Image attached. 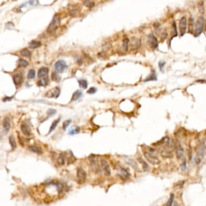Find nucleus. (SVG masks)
<instances>
[{"label": "nucleus", "mask_w": 206, "mask_h": 206, "mask_svg": "<svg viewBox=\"0 0 206 206\" xmlns=\"http://www.w3.org/2000/svg\"><path fill=\"white\" fill-rule=\"evenodd\" d=\"M143 155L146 159L150 163L153 165H158L160 163V160L156 155V150L154 148L146 147L142 150Z\"/></svg>", "instance_id": "obj_1"}, {"label": "nucleus", "mask_w": 206, "mask_h": 206, "mask_svg": "<svg viewBox=\"0 0 206 206\" xmlns=\"http://www.w3.org/2000/svg\"><path fill=\"white\" fill-rule=\"evenodd\" d=\"M205 147L204 145L200 143V144L198 145L197 146V149H196V157H195V163L197 165L200 164L202 160H203L205 156Z\"/></svg>", "instance_id": "obj_2"}, {"label": "nucleus", "mask_w": 206, "mask_h": 206, "mask_svg": "<svg viewBox=\"0 0 206 206\" xmlns=\"http://www.w3.org/2000/svg\"><path fill=\"white\" fill-rule=\"evenodd\" d=\"M60 18L59 15H55L53 17V19L51 22H50V25H48V28H47V31L50 34H54L55 33L56 30L57 29L59 26L60 25Z\"/></svg>", "instance_id": "obj_3"}, {"label": "nucleus", "mask_w": 206, "mask_h": 206, "mask_svg": "<svg viewBox=\"0 0 206 206\" xmlns=\"http://www.w3.org/2000/svg\"><path fill=\"white\" fill-rule=\"evenodd\" d=\"M204 17L201 16L197 19L196 22L195 31H194V36L195 37L199 36L202 33L204 30Z\"/></svg>", "instance_id": "obj_4"}, {"label": "nucleus", "mask_w": 206, "mask_h": 206, "mask_svg": "<svg viewBox=\"0 0 206 206\" xmlns=\"http://www.w3.org/2000/svg\"><path fill=\"white\" fill-rule=\"evenodd\" d=\"M175 152H176L177 157L178 160H183L184 159V150L180 142L178 141H176L175 143Z\"/></svg>", "instance_id": "obj_5"}, {"label": "nucleus", "mask_w": 206, "mask_h": 206, "mask_svg": "<svg viewBox=\"0 0 206 206\" xmlns=\"http://www.w3.org/2000/svg\"><path fill=\"white\" fill-rule=\"evenodd\" d=\"M170 143L169 140L167 142V147L163 148L160 151V154H161V157L164 158H171L173 156V151L169 148L170 146Z\"/></svg>", "instance_id": "obj_6"}, {"label": "nucleus", "mask_w": 206, "mask_h": 206, "mask_svg": "<svg viewBox=\"0 0 206 206\" xmlns=\"http://www.w3.org/2000/svg\"><path fill=\"white\" fill-rule=\"evenodd\" d=\"M148 43L150 48L152 50H155L158 46V42L157 39L153 34L151 33L148 36Z\"/></svg>", "instance_id": "obj_7"}, {"label": "nucleus", "mask_w": 206, "mask_h": 206, "mask_svg": "<svg viewBox=\"0 0 206 206\" xmlns=\"http://www.w3.org/2000/svg\"><path fill=\"white\" fill-rule=\"evenodd\" d=\"M77 181L80 184L84 183L87 179V173L82 168H78L77 169Z\"/></svg>", "instance_id": "obj_8"}, {"label": "nucleus", "mask_w": 206, "mask_h": 206, "mask_svg": "<svg viewBox=\"0 0 206 206\" xmlns=\"http://www.w3.org/2000/svg\"><path fill=\"white\" fill-rule=\"evenodd\" d=\"M67 67V63L64 60H59L55 65V69L57 73H62Z\"/></svg>", "instance_id": "obj_9"}, {"label": "nucleus", "mask_w": 206, "mask_h": 206, "mask_svg": "<svg viewBox=\"0 0 206 206\" xmlns=\"http://www.w3.org/2000/svg\"><path fill=\"white\" fill-rule=\"evenodd\" d=\"M187 28V18L186 16H183L180 20L179 22V29H180V35L183 36L186 33Z\"/></svg>", "instance_id": "obj_10"}, {"label": "nucleus", "mask_w": 206, "mask_h": 206, "mask_svg": "<svg viewBox=\"0 0 206 206\" xmlns=\"http://www.w3.org/2000/svg\"><path fill=\"white\" fill-rule=\"evenodd\" d=\"M101 167H102L103 170H104L105 174L107 176H109L111 174V169L108 162L105 160L102 159L100 161Z\"/></svg>", "instance_id": "obj_11"}, {"label": "nucleus", "mask_w": 206, "mask_h": 206, "mask_svg": "<svg viewBox=\"0 0 206 206\" xmlns=\"http://www.w3.org/2000/svg\"><path fill=\"white\" fill-rule=\"evenodd\" d=\"M60 93V88L58 87H55V89H53L52 90L48 91L47 93V96L49 98H56L59 96Z\"/></svg>", "instance_id": "obj_12"}, {"label": "nucleus", "mask_w": 206, "mask_h": 206, "mask_svg": "<svg viewBox=\"0 0 206 206\" xmlns=\"http://www.w3.org/2000/svg\"><path fill=\"white\" fill-rule=\"evenodd\" d=\"M141 46V40L137 38H132L130 42V47L131 50H137Z\"/></svg>", "instance_id": "obj_13"}, {"label": "nucleus", "mask_w": 206, "mask_h": 206, "mask_svg": "<svg viewBox=\"0 0 206 206\" xmlns=\"http://www.w3.org/2000/svg\"><path fill=\"white\" fill-rule=\"evenodd\" d=\"M21 129L23 131V134L27 136H29L31 134V130L29 126L26 123H23L21 125Z\"/></svg>", "instance_id": "obj_14"}, {"label": "nucleus", "mask_w": 206, "mask_h": 206, "mask_svg": "<svg viewBox=\"0 0 206 206\" xmlns=\"http://www.w3.org/2000/svg\"><path fill=\"white\" fill-rule=\"evenodd\" d=\"M119 175L120 176L123 180H126L129 178L130 177V174L128 171L127 169H126L124 168H120L119 170Z\"/></svg>", "instance_id": "obj_15"}, {"label": "nucleus", "mask_w": 206, "mask_h": 206, "mask_svg": "<svg viewBox=\"0 0 206 206\" xmlns=\"http://www.w3.org/2000/svg\"><path fill=\"white\" fill-rule=\"evenodd\" d=\"M3 126L4 128V131L6 133L9 132L10 128H11V121L8 117L5 118L3 121Z\"/></svg>", "instance_id": "obj_16"}, {"label": "nucleus", "mask_w": 206, "mask_h": 206, "mask_svg": "<svg viewBox=\"0 0 206 206\" xmlns=\"http://www.w3.org/2000/svg\"><path fill=\"white\" fill-rule=\"evenodd\" d=\"M49 72L48 68L46 67H41L38 71V77L39 78H42V77H44L48 74Z\"/></svg>", "instance_id": "obj_17"}, {"label": "nucleus", "mask_w": 206, "mask_h": 206, "mask_svg": "<svg viewBox=\"0 0 206 206\" xmlns=\"http://www.w3.org/2000/svg\"><path fill=\"white\" fill-rule=\"evenodd\" d=\"M13 80L15 85H19L23 82V76L19 74H16L13 77Z\"/></svg>", "instance_id": "obj_18"}, {"label": "nucleus", "mask_w": 206, "mask_h": 206, "mask_svg": "<svg viewBox=\"0 0 206 206\" xmlns=\"http://www.w3.org/2000/svg\"><path fill=\"white\" fill-rule=\"evenodd\" d=\"M194 20L192 17H190L189 19V22H188V25H189V32L191 34L194 33V31H195V29H194Z\"/></svg>", "instance_id": "obj_19"}, {"label": "nucleus", "mask_w": 206, "mask_h": 206, "mask_svg": "<svg viewBox=\"0 0 206 206\" xmlns=\"http://www.w3.org/2000/svg\"><path fill=\"white\" fill-rule=\"evenodd\" d=\"M79 11H80V8L78 6H73L70 8V14L73 16H75L78 14Z\"/></svg>", "instance_id": "obj_20"}, {"label": "nucleus", "mask_w": 206, "mask_h": 206, "mask_svg": "<svg viewBox=\"0 0 206 206\" xmlns=\"http://www.w3.org/2000/svg\"><path fill=\"white\" fill-rule=\"evenodd\" d=\"M157 80V77L156 72L155 71H153L152 73L145 78L144 81L145 82H150V81H155Z\"/></svg>", "instance_id": "obj_21"}, {"label": "nucleus", "mask_w": 206, "mask_h": 206, "mask_svg": "<svg viewBox=\"0 0 206 206\" xmlns=\"http://www.w3.org/2000/svg\"><path fill=\"white\" fill-rule=\"evenodd\" d=\"M138 161L139 162V163H140V164L141 165V166H142V168H143V170L146 171V170H148V169H149V165H148V163H147L143 159V158H141V157L138 158Z\"/></svg>", "instance_id": "obj_22"}, {"label": "nucleus", "mask_w": 206, "mask_h": 206, "mask_svg": "<svg viewBox=\"0 0 206 206\" xmlns=\"http://www.w3.org/2000/svg\"><path fill=\"white\" fill-rule=\"evenodd\" d=\"M82 92L80 90H77L74 93L73 95L72 96V100L73 101H76L79 99L82 96Z\"/></svg>", "instance_id": "obj_23"}, {"label": "nucleus", "mask_w": 206, "mask_h": 206, "mask_svg": "<svg viewBox=\"0 0 206 206\" xmlns=\"http://www.w3.org/2000/svg\"><path fill=\"white\" fill-rule=\"evenodd\" d=\"M80 131V128L77 126H72L69 130V134L70 135H74L79 133Z\"/></svg>", "instance_id": "obj_24"}, {"label": "nucleus", "mask_w": 206, "mask_h": 206, "mask_svg": "<svg viewBox=\"0 0 206 206\" xmlns=\"http://www.w3.org/2000/svg\"><path fill=\"white\" fill-rule=\"evenodd\" d=\"M40 45H41L40 42L36 41V40H32V42H30L29 43V47L32 49L38 48V47H40Z\"/></svg>", "instance_id": "obj_25"}, {"label": "nucleus", "mask_w": 206, "mask_h": 206, "mask_svg": "<svg viewBox=\"0 0 206 206\" xmlns=\"http://www.w3.org/2000/svg\"><path fill=\"white\" fill-rule=\"evenodd\" d=\"M65 156L64 153L60 154L59 156L57 158V163L59 165H64L65 164Z\"/></svg>", "instance_id": "obj_26"}, {"label": "nucleus", "mask_w": 206, "mask_h": 206, "mask_svg": "<svg viewBox=\"0 0 206 206\" xmlns=\"http://www.w3.org/2000/svg\"><path fill=\"white\" fill-rule=\"evenodd\" d=\"M20 54H21L23 55V57H27V58H29V57H31V55H32L31 52H30L29 50H27V49H26V48L22 50L21 51H20Z\"/></svg>", "instance_id": "obj_27"}, {"label": "nucleus", "mask_w": 206, "mask_h": 206, "mask_svg": "<svg viewBox=\"0 0 206 206\" xmlns=\"http://www.w3.org/2000/svg\"><path fill=\"white\" fill-rule=\"evenodd\" d=\"M125 162H127L128 164H129V165H131V166L132 167V168H134V169L138 168L137 164L136 162H135L134 160L131 159V158H126V160Z\"/></svg>", "instance_id": "obj_28"}, {"label": "nucleus", "mask_w": 206, "mask_h": 206, "mask_svg": "<svg viewBox=\"0 0 206 206\" xmlns=\"http://www.w3.org/2000/svg\"><path fill=\"white\" fill-rule=\"evenodd\" d=\"M48 80L47 78H41L38 81V85L39 86H47L48 84Z\"/></svg>", "instance_id": "obj_29"}, {"label": "nucleus", "mask_w": 206, "mask_h": 206, "mask_svg": "<svg viewBox=\"0 0 206 206\" xmlns=\"http://www.w3.org/2000/svg\"><path fill=\"white\" fill-rule=\"evenodd\" d=\"M59 121H60V119H57L55 120V121H53V123H52L51 127H50V130H49L48 134H50V133H52V131H53L55 129L57 125L58 124L59 122Z\"/></svg>", "instance_id": "obj_30"}, {"label": "nucleus", "mask_w": 206, "mask_h": 206, "mask_svg": "<svg viewBox=\"0 0 206 206\" xmlns=\"http://www.w3.org/2000/svg\"><path fill=\"white\" fill-rule=\"evenodd\" d=\"M29 149L31 150L32 151L38 154H41L43 153V150L36 146H30L29 147Z\"/></svg>", "instance_id": "obj_31"}, {"label": "nucleus", "mask_w": 206, "mask_h": 206, "mask_svg": "<svg viewBox=\"0 0 206 206\" xmlns=\"http://www.w3.org/2000/svg\"><path fill=\"white\" fill-rule=\"evenodd\" d=\"M9 143H10V144H11V146H12V148L13 150H14V149H15V148H16V142H15V138H13V136H10V138H9Z\"/></svg>", "instance_id": "obj_32"}, {"label": "nucleus", "mask_w": 206, "mask_h": 206, "mask_svg": "<svg viewBox=\"0 0 206 206\" xmlns=\"http://www.w3.org/2000/svg\"><path fill=\"white\" fill-rule=\"evenodd\" d=\"M28 65V62L24 59H19L18 61V66L19 67H26Z\"/></svg>", "instance_id": "obj_33"}, {"label": "nucleus", "mask_w": 206, "mask_h": 206, "mask_svg": "<svg viewBox=\"0 0 206 206\" xmlns=\"http://www.w3.org/2000/svg\"><path fill=\"white\" fill-rule=\"evenodd\" d=\"M79 86H80V87L83 89H87L88 87V83L86 80H81L78 81Z\"/></svg>", "instance_id": "obj_34"}, {"label": "nucleus", "mask_w": 206, "mask_h": 206, "mask_svg": "<svg viewBox=\"0 0 206 206\" xmlns=\"http://www.w3.org/2000/svg\"><path fill=\"white\" fill-rule=\"evenodd\" d=\"M129 40L128 38L124 39L123 40V48L125 51H127L128 49V46H129Z\"/></svg>", "instance_id": "obj_35"}, {"label": "nucleus", "mask_w": 206, "mask_h": 206, "mask_svg": "<svg viewBox=\"0 0 206 206\" xmlns=\"http://www.w3.org/2000/svg\"><path fill=\"white\" fill-rule=\"evenodd\" d=\"M35 71L33 69H31L28 72L27 78L28 79H33L35 77Z\"/></svg>", "instance_id": "obj_36"}, {"label": "nucleus", "mask_w": 206, "mask_h": 206, "mask_svg": "<svg viewBox=\"0 0 206 206\" xmlns=\"http://www.w3.org/2000/svg\"><path fill=\"white\" fill-rule=\"evenodd\" d=\"M84 6L88 8H92L94 6V3L90 0H85L84 3Z\"/></svg>", "instance_id": "obj_37"}, {"label": "nucleus", "mask_w": 206, "mask_h": 206, "mask_svg": "<svg viewBox=\"0 0 206 206\" xmlns=\"http://www.w3.org/2000/svg\"><path fill=\"white\" fill-rule=\"evenodd\" d=\"M52 80L55 81V82H59L60 77L59 76L58 74L56 73V72H52Z\"/></svg>", "instance_id": "obj_38"}, {"label": "nucleus", "mask_w": 206, "mask_h": 206, "mask_svg": "<svg viewBox=\"0 0 206 206\" xmlns=\"http://www.w3.org/2000/svg\"><path fill=\"white\" fill-rule=\"evenodd\" d=\"M173 199H174V196H173V194H171V195H170V198L169 199L168 202H167L166 206H172L173 202Z\"/></svg>", "instance_id": "obj_39"}, {"label": "nucleus", "mask_w": 206, "mask_h": 206, "mask_svg": "<svg viewBox=\"0 0 206 206\" xmlns=\"http://www.w3.org/2000/svg\"><path fill=\"white\" fill-rule=\"evenodd\" d=\"M198 10L200 12L201 14L204 15V7L203 3L201 2L198 4Z\"/></svg>", "instance_id": "obj_40"}, {"label": "nucleus", "mask_w": 206, "mask_h": 206, "mask_svg": "<svg viewBox=\"0 0 206 206\" xmlns=\"http://www.w3.org/2000/svg\"><path fill=\"white\" fill-rule=\"evenodd\" d=\"M165 65H166V62L164 61L159 62V63H158V66H159V68L161 71H163Z\"/></svg>", "instance_id": "obj_41"}, {"label": "nucleus", "mask_w": 206, "mask_h": 206, "mask_svg": "<svg viewBox=\"0 0 206 206\" xmlns=\"http://www.w3.org/2000/svg\"><path fill=\"white\" fill-rule=\"evenodd\" d=\"M56 113V110L55 109H49L48 111H47V115H48L49 116H52L55 115Z\"/></svg>", "instance_id": "obj_42"}, {"label": "nucleus", "mask_w": 206, "mask_h": 206, "mask_svg": "<svg viewBox=\"0 0 206 206\" xmlns=\"http://www.w3.org/2000/svg\"><path fill=\"white\" fill-rule=\"evenodd\" d=\"M71 122V120H67V121H64L63 122V129L65 130L67 129V128L68 127V126L70 124Z\"/></svg>", "instance_id": "obj_43"}, {"label": "nucleus", "mask_w": 206, "mask_h": 206, "mask_svg": "<svg viewBox=\"0 0 206 206\" xmlns=\"http://www.w3.org/2000/svg\"><path fill=\"white\" fill-rule=\"evenodd\" d=\"M97 91V89H96L95 87H91V88L89 89V90L87 91V93L89 94H94V93L96 92Z\"/></svg>", "instance_id": "obj_44"}, {"label": "nucleus", "mask_w": 206, "mask_h": 206, "mask_svg": "<svg viewBox=\"0 0 206 206\" xmlns=\"http://www.w3.org/2000/svg\"><path fill=\"white\" fill-rule=\"evenodd\" d=\"M167 36H168V35H166V33H163L161 35V39L162 38H163V39H165L166 38Z\"/></svg>", "instance_id": "obj_45"}, {"label": "nucleus", "mask_w": 206, "mask_h": 206, "mask_svg": "<svg viewBox=\"0 0 206 206\" xmlns=\"http://www.w3.org/2000/svg\"><path fill=\"white\" fill-rule=\"evenodd\" d=\"M197 82L201 83H206V80H197Z\"/></svg>", "instance_id": "obj_46"}]
</instances>
